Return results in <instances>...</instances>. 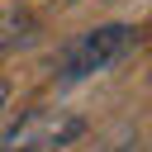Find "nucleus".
Listing matches in <instances>:
<instances>
[{"mask_svg":"<svg viewBox=\"0 0 152 152\" xmlns=\"http://www.w3.org/2000/svg\"><path fill=\"white\" fill-rule=\"evenodd\" d=\"M133 48V28L128 24H104V28H90L81 43H71V52L62 57V81H81V76H95L104 66H114L124 52Z\"/></svg>","mask_w":152,"mask_h":152,"instance_id":"obj_1","label":"nucleus"}]
</instances>
